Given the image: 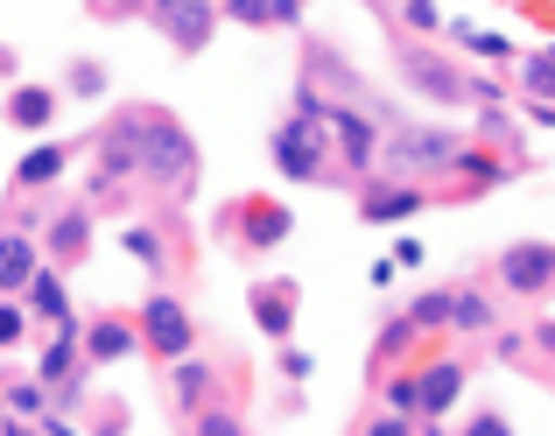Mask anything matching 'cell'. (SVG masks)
Wrapping results in <instances>:
<instances>
[{"label": "cell", "instance_id": "1", "mask_svg": "<svg viewBox=\"0 0 555 436\" xmlns=\"http://www.w3.org/2000/svg\"><path fill=\"white\" fill-rule=\"evenodd\" d=\"M197 177H204V155L190 141V127L177 120L169 106H141V183L169 205H190L197 197Z\"/></svg>", "mask_w": 555, "mask_h": 436}, {"label": "cell", "instance_id": "2", "mask_svg": "<svg viewBox=\"0 0 555 436\" xmlns=\"http://www.w3.org/2000/svg\"><path fill=\"white\" fill-rule=\"evenodd\" d=\"M134 324H141V352H149L155 367H177V359L197 352V317H190V303H183V296H169V288L141 296Z\"/></svg>", "mask_w": 555, "mask_h": 436}, {"label": "cell", "instance_id": "3", "mask_svg": "<svg viewBox=\"0 0 555 436\" xmlns=\"http://www.w3.org/2000/svg\"><path fill=\"white\" fill-rule=\"evenodd\" d=\"M288 232H296V218H288V205H274V197H232V205L218 211V240L246 260L274 254Z\"/></svg>", "mask_w": 555, "mask_h": 436}, {"label": "cell", "instance_id": "4", "mask_svg": "<svg viewBox=\"0 0 555 436\" xmlns=\"http://www.w3.org/2000/svg\"><path fill=\"white\" fill-rule=\"evenodd\" d=\"M268 155H274V169H282L288 183H324V169H331V134H324V120H310V113H288V120L268 134Z\"/></svg>", "mask_w": 555, "mask_h": 436}, {"label": "cell", "instance_id": "5", "mask_svg": "<svg viewBox=\"0 0 555 436\" xmlns=\"http://www.w3.org/2000/svg\"><path fill=\"white\" fill-rule=\"evenodd\" d=\"M141 14L155 22V36H163L177 56H204L211 36H218V0H149Z\"/></svg>", "mask_w": 555, "mask_h": 436}, {"label": "cell", "instance_id": "6", "mask_svg": "<svg viewBox=\"0 0 555 436\" xmlns=\"http://www.w3.org/2000/svg\"><path fill=\"white\" fill-rule=\"evenodd\" d=\"M92 226H99V218H92V205H85V197L50 205V218H42V232H36V240H42V260L70 274L85 254H92Z\"/></svg>", "mask_w": 555, "mask_h": 436}, {"label": "cell", "instance_id": "7", "mask_svg": "<svg viewBox=\"0 0 555 436\" xmlns=\"http://www.w3.org/2000/svg\"><path fill=\"white\" fill-rule=\"evenodd\" d=\"M70 163H78V141H36V149L14 163L8 191H14V197H50L56 183L70 177Z\"/></svg>", "mask_w": 555, "mask_h": 436}, {"label": "cell", "instance_id": "8", "mask_svg": "<svg viewBox=\"0 0 555 436\" xmlns=\"http://www.w3.org/2000/svg\"><path fill=\"white\" fill-rule=\"evenodd\" d=\"M141 352V324L127 310H92L85 317V367H120V359Z\"/></svg>", "mask_w": 555, "mask_h": 436}, {"label": "cell", "instance_id": "9", "mask_svg": "<svg viewBox=\"0 0 555 436\" xmlns=\"http://www.w3.org/2000/svg\"><path fill=\"white\" fill-rule=\"evenodd\" d=\"M324 134H331V149L345 155V169H352V177H366V169H373V155H379V127L366 120V113H352V106H324Z\"/></svg>", "mask_w": 555, "mask_h": 436}, {"label": "cell", "instance_id": "10", "mask_svg": "<svg viewBox=\"0 0 555 436\" xmlns=\"http://www.w3.org/2000/svg\"><path fill=\"white\" fill-rule=\"evenodd\" d=\"M56 113H64V92L56 85H8V99H0V120L14 127V134H50Z\"/></svg>", "mask_w": 555, "mask_h": 436}, {"label": "cell", "instance_id": "11", "mask_svg": "<svg viewBox=\"0 0 555 436\" xmlns=\"http://www.w3.org/2000/svg\"><path fill=\"white\" fill-rule=\"evenodd\" d=\"M70 373H85V317H64V324L50 331V345L36 352V381L50 387V395L70 381Z\"/></svg>", "mask_w": 555, "mask_h": 436}, {"label": "cell", "instance_id": "12", "mask_svg": "<svg viewBox=\"0 0 555 436\" xmlns=\"http://www.w3.org/2000/svg\"><path fill=\"white\" fill-rule=\"evenodd\" d=\"M246 310H254L260 338L288 345V331H296V310H302V288H296V282H254V296H246Z\"/></svg>", "mask_w": 555, "mask_h": 436}, {"label": "cell", "instance_id": "13", "mask_svg": "<svg viewBox=\"0 0 555 436\" xmlns=\"http://www.w3.org/2000/svg\"><path fill=\"white\" fill-rule=\"evenodd\" d=\"M163 373H169V415H183V423H190V415L211 409V395H218V367H204V359L190 352V359H177V367H163Z\"/></svg>", "mask_w": 555, "mask_h": 436}, {"label": "cell", "instance_id": "14", "mask_svg": "<svg viewBox=\"0 0 555 436\" xmlns=\"http://www.w3.org/2000/svg\"><path fill=\"white\" fill-rule=\"evenodd\" d=\"M42 268V240L28 226H0V296H22Z\"/></svg>", "mask_w": 555, "mask_h": 436}, {"label": "cell", "instance_id": "15", "mask_svg": "<svg viewBox=\"0 0 555 436\" xmlns=\"http://www.w3.org/2000/svg\"><path fill=\"white\" fill-rule=\"evenodd\" d=\"M387 155L401 169H436V163H457V134H443V127H401V134H387Z\"/></svg>", "mask_w": 555, "mask_h": 436}, {"label": "cell", "instance_id": "16", "mask_svg": "<svg viewBox=\"0 0 555 436\" xmlns=\"http://www.w3.org/2000/svg\"><path fill=\"white\" fill-rule=\"evenodd\" d=\"M401 70H408V85H415V92L443 99V106H457V99H472V78H457V70L443 64V56H422V50H408V56H401Z\"/></svg>", "mask_w": 555, "mask_h": 436}, {"label": "cell", "instance_id": "17", "mask_svg": "<svg viewBox=\"0 0 555 436\" xmlns=\"http://www.w3.org/2000/svg\"><path fill=\"white\" fill-rule=\"evenodd\" d=\"M22 310L36 317V324H50V331L64 324V317H78V310H70V288H64V268H50V260H42L36 282L22 288Z\"/></svg>", "mask_w": 555, "mask_h": 436}, {"label": "cell", "instance_id": "18", "mask_svg": "<svg viewBox=\"0 0 555 436\" xmlns=\"http://www.w3.org/2000/svg\"><path fill=\"white\" fill-rule=\"evenodd\" d=\"M218 22H240V28H296L302 22V0H218Z\"/></svg>", "mask_w": 555, "mask_h": 436}, {"label": "cell", "instance_id": "19", "mask_svg": "<svg viewBox=\"0 0 555 436\" xmlns=\"http://www.w3.org/2000/svg\"><path fill=\"white\" fill-rule=\"evenodd\" d=\"M408 211H422L415 183H366V191H359V218H366V226H393V218H408Z\"/></svg>", "mask_w": 555, "mask_h": 436}, {"label": "cell", "instance_id": "20", "mask_svg": "<svg viewBox=\"0 0 555 436\" xmlns=\"http://www.w3.org/2000/svg\"><path fill=\"white\" fill-rule=\"evenodd\" d=\"M548 274H555V254H548V246H514V254L500 260V282L520 288V296H542Z\"/></svg>", "mask_w": 555, "mask_h": 436}, {"label": "cell", "instance_id": "21", "mask_svg": "<svg viewBox=\"0 0 555 436\" xmlns=\"http://www.w3.org/2000/svg\"><path fill=\"white\" fill-rule=\"evenodd\" d=\"M457 395H464V367H457V359H436V367L415 381V401H422V415H429V423H436V415H443Z\"/></svg>", "mask_w": 555, "mask_h": 436}, {"label": "cell", "instance_id": "22", "mask_svg": "<svg viewBox=\"0 0 555 436\" xmlns=\"http://www.w3.org/2000/svg\"><path fill=\"white\" fill-rule=\"evenodd\" d=\"M0 401H8V415H22V423H42V415H50V387H42L36 373L0 367Z\"/></svg>", "mask_w": 555, "mask_h": 436}, {"label": "cell", "instance_id": "23", "mask_svg": "<svg viewBox=\"0 0 555 436\" xmlns=\"http://www.w3.org/2000/svg\"><path fill=\"white\" fill-rule=\"evenodd\" d=\"M120 254H127V260H141L155 282L169 274V240H163V226H120Z\"/></svg>", "mask_w": 555, "mask_h": 436}, {"label": "cell", "instance_id": "24", "mask_svg": "<svg viewBox=\"0 0 555 436\" xmlns=\"http://www.w3.org/2000/svg\"><path fill=\"white\" fill-rule=\"evenodd\" d=\"M56 92H64V99H85V106H92V99H106V92H113V78H106V64H99V56H70V64H64V85H56Z\"/></svg>", "mask_w": 555, "mask_h": 436}, {"label": "cell", "instance_id": "25", "mask_svg": "<svg viewBox=\"0 0 555 436\" xmlns=\"http://www.w3.org/2000/svg\"><path fill=\"white\" fill-rule=\"evenodd\" d=\"M190 436H246V423H240L232 401H211L204 415H190Z\"/></svg>", "mask_w": 555, "mask_h": 436}, {"label": "cell", "instance_id": "26", "mask_svg": "<svg viewBox=\"0 0 555 436\" xmlns=\"http://www.w3.org/2000/svg\"><path fill=\"white\" fill-rule=\"evenodd\" d=\"M92 409V436H134V409L127 401H85Z\"/></svg>", "mask_w": 555, "mask_h": 436}, {"label": "cell", "instance_id": "27", "mask_svg": "<svg viewBox=\"0 0 555 436\" xmlns=\"http://www.w3.org/2000/svg\"><path fill=\"white\" fill-rule=\"evenodd\" d=\"M28 324H36V317L22 310V296H0V352H14V345H28Z\"/></svg>", "mask_w": 555, "mask_h": 436}, {"label": "cell", "instance_id": "28", "mask_svg": "<svg viewBox=\"0 0 555 436\" xmlns=\"http://www.w3.org/2000/svg\"><path fill=\"white\" fill-rule=\"evenodd\" d=\"M450 310H457V296H450V288H436V296H422L415 310H408V324H415V331H429V324H450Z\"/></svg>", "mask_w": 555, "mask_h": 436}, {"label": "cell", "instance_id": "29", "mask_svg": "<svg viewBox=\"0 0 555 436\" xmlns=\"http://www.w3.org/2000/svg\"><path fill=\"white\" fill-rule=\"evenodd\" d=\"M387 415H401V423H415V415H422L415 381H387Z\"/></svg>", "mask_w": 555, "mask_h": 436}, {"label": "cell", "instance_id": "30", "mask_svg": "<svg viewBox=\"0 0 555 436\" xmlns=\"http://www.w3.org/2000/svg\"><path fill=\"white\" fill-rule=\"evenodd\" d=\"M85 8H92V22H134L149 0H85Z\"/></svg>", "mask_w": 555, "mask_h": 436}, {"label": "cell", "instance_id": "31", "mask_svg": "<svg viewBox=\"0 0 555 436\" xmlns=\"http://www.w3.org/2000/svg\"><path fill=\"white\" fill-rule=\"evenodd\" d=\"M450 324H464V331H486L492 324V310L478 296H457V310H450Z\"/></svg>", "mask_w": 555, "mask_h": 436}, {"label": "cell", "instance_id": "32", "mask_svg": "<svg viewBox=\"0 0 555 436\" xmlns=\"http://www.w3.org/2000/svg\"><path fill=\"white\" fill-rule=\"evenodd\" d=\"M282 373H288V381H310V352H296V345H282Z\"/></svg>", "mask_w": 555, "mask_h": 436}, {"label": "cell", "instance_id": "33", "mask_svg": "<svg viewBox=\"0 0 555 436\" xmlns=\"http://www.w3.org/2000/svg\"><path fill=\"white\" fill-rule=\"evenodd\" d=\"M359 436H408V423H401V415H373V423L359 429Z\"/></svg>", "mask_w": 555, "mask_h": 436}, {"label": "cell", "instance_id": "34", "mask_svg": "<svg viewBox=\"0 0 555 436\" xmlns=\"http://www.w3.org/2000/svg\"><path fill=\"white\" fill-rule=\"evenodd\" d=\"M464 436H514V429H506V423H500V415H478V423H472V429H464Z\"/></svg>", "mask_w": 555, "mask_h": 436}, {"label": "cell", "instance_id": "35", "mask_svg": "<svg viewBox=\"0 0 555 436\" xmlns=\"http://www.w3.org/2000/svg\"><path fill=\"white\" fill-rule=\"evenodd\" d=\"M0 436H42L36 423H22V415H0Z\"/></svg>", "mask_w": 555, "mask_h": 436}, {"label": "cell", "instance_id": "36", "mask_svg": "<svg viewBox=\"0 0 555 436\" xmlns=\"http://www.w3.org/2000/svg\"><path fill=\"white\" fill-rule=\"evenodd\" d=\"M14 70H22V56H14L8 42H0V78H14Z\"/></svg>", "mask_w": 555, "mask_h": 436}, {"label": "cell", "instance_id": "37", "mask_svg": "<svg viewBox=\"0 0 555 436\" xmlns=\"http://www.w3.org/2000/svg\"><path fill=\"white\" fill-rule=\"evenodd\" d=\"M0 415H8V401H0Z\"/></svg>", "mask_w": 555, "mask_h": 436}]
</instances>
